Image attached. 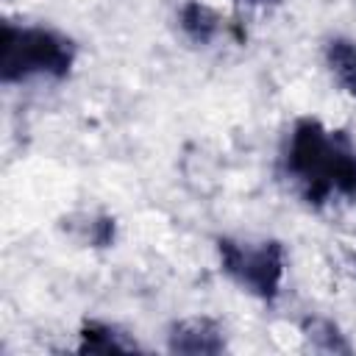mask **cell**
<instances>
[{"mask_svg": "<svg viewBox=\"0 0 356 356\" xmlns=\"http://www.w3.org/2000/svg\"><path fill=\"white\" fill-rule=\"evenodd\" d=\"M75 47L67 36L47 28H17L3 25L0 33V78L6 83L31 75L64 78L72 67Z\"/></svg>", "mask_w": 356, "mask_h": 356, "instance_id": "obj_2", "label": "cell"}, {"mask_svg": "<svg viewBox=\"0 0 356 356\" xmlns=\"http://www.w3.org/2000/svg\"><path fill=\"white\" fill-rule=\"evenodd\" d=\"M170 350L175 353H220L222 350V331L217 323L206 317L181 320L172 325Z\"/></svg>", "mask_w": 356, "mask_h": 356, "instance_id": "obj_4", "label": "cell"}, {"mask_svg": "<svg viewBox=\"0 0 356 356\" xmlns=\"http://www.w3.org/2000/svg\"><path fill=\"white\" fill-rule=\"evenodd\" d=\"M286 164L312 203H323L331 192L356 195V150L350 139L342 131H325L317 120L295 125Z\"/></svg>", "mask_w": 356, "mask_h": 356, "instance_id": "obj_1", "label": "cell"}, {"mask_svg": "<svg viewBox=\"0 0 356 356\" xmlns=\"http://www.w3.org/2000/svg\"><path fill=\"white\" fill-rule=\"evenodd\" d=\"M220 261L222 270L248 292L273 300L278 295L284 278V248L273 239L264 242H239L220 239Z\"/></svg>", "mask_w": 356, "mask_h": 356, "instance_id": "obj_3", "label": "cell"}, {"mask_svg": "<svg viewBox=\"0 0 356 356\" xmlns=\"http://www.w3.org/2000/svg\"><path fill=\"white\" fill-rule=\"evenodd\" d=\"M181 28H184V33L192 39V42H209L211 36H214V31H217V17H214V11L209 8V6H203V3H197V0H189V3H184V8H181Z\"/></svg>", "mask_w": 356, "mask_h": 356, "instance_id": "obj_6", "label": "cell"}, {"mask_svg": "<svg viewBox=\"0 0 356 356\" xmlns=\"http://www.w3.org/2000/svg\"><path fill=\"white\" fill-rule=\"evenodd\" d=\"M83 342H81V353H122L131 350V342H122L120 334L103 323H86L81 331Z\"/></svg>", "mask_w": 356, "mask_h": 356, "instance_id": "obj_7", "label": "cell"}, {"mask_svg": "<svg viewBox=\"0 0 356 356\" xmlns=\"http://www.w3.org/2000/svg\"><path fill=\"white\" fill-rule=\"evenodd\" d=\"M328 67L334 72V78L339 81V86L356 97V42L350 39H334L325 50Z\"/></svg>", "mask_w": 356, "mask_h": 356, "instance_id": "obj_5", "label": "cell"}]
</instances>
